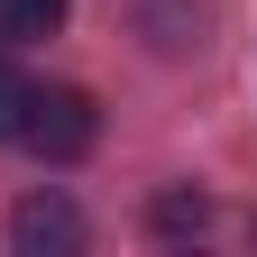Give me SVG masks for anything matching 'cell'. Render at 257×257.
<instances>
[{
  "label": "cell",
  "instance_id": "obj_1",
  "mask_svg": "<svg viewBox=\"0 0 257 257\" xmlns=\"http://www.w3.org/2000/svg\"><path fill=\"white\" fill-rule=\"evenodd\" d=\"M101 138V110H92V92L55 83V92H28V119H19V147L46 156V166H74V156Z\"/></svg>",
  "mask_w": 257,
  "mask_h": 257
},
{
  "label": "cell",
  "instance_id": "obj_2",
  "mask_svg": "<svg viewBox=\"0 0 257 257\" xmlns=\"http://www.w3.org/2000/svg\"><path fill=\"white\" fill-rule=\"evenodd\" d=\"M10 239H19V257H74L83 248V211L64 193H28L10 211Z\"/></svg>",
  "mask_w": 257,
  "mask_h": 257
},
{
  "label": "cell",
  "instance_id": "obj_3",
  "mask_svg": "<svg viewBox=\"0 0 257 257\" xmlns=\"http://www.w3.org/2000/svg\"><path fill=\"white\" fill-rule=\"evenodd\" d=\"M64 28V0H0V46H37Z\"/></svg>",
  "mask_w": 257,
  "mask_h": 257
},
{
  "label": "cell",
  "instance_id": "obj_4",
  "mask_svg": "<svg viewBox=\"0 0 257 257\" xmlns=\"http://www.w3.org/2000/svg\"><path fill=\"white\" fill-rule=\"evenodd\" d=\"M156 239H202L211 230V193H156Z\"/></svg>",
  "mask_w": 257,
  "mask_h": 257
},
{
  "label": "cell",
  "instance_id": "obj_5",
  "mask_svg": "<svg viewBox=\"0 0 257 257\" xmlns=\"http://www.w3.org/2000/svg\"><path fill=\"white\" fill-rule=\"evenodd\" d=\"M28 92H37V83H28L19 64L0 55V147H19V119H28Z\"/></svg>",
  "mask_w": 257,
  "mask_h": 257
}]
</instances>
